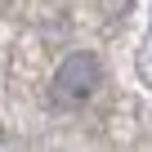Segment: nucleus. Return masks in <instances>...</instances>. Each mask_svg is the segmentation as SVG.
Wrapping results in <instances>:
<instances>
[{
    "label": "nucleus",
    "mask_w": 152,
    "mask_h": 152,
    "mask_svg": "<svg viewBox=\"0 0 152 152\" xmlns=\"http://www.w3.org/2000/svg\"><path fill=\"white\" fill-rule=\"evenodd\" d=\"M99 81H103V67H99L94 54H67L58 63V72H54V99L67 103V107L72 103H85L99 90Z\"/></svg>",
    "instance_id": "nucleus-1"
}]
</instances>
